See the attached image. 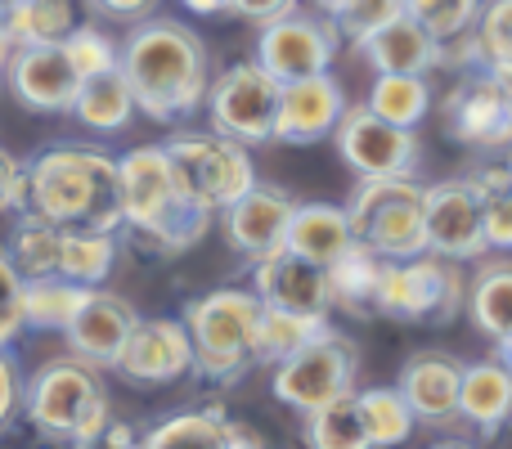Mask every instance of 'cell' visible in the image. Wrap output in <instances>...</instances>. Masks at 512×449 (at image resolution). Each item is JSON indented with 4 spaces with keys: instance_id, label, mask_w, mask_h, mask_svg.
Instances as JSON below:
<instances>
[{
    "instance_id": "obj_1",
    "label": "cell",
    "mask_w": 512,
    "mask_h": 449,
    "mask_svg": "<svg viewBox=\"0 0 512 449\" xmlns=\"http://www.w3.org/2000/svg\"><path fill=\"white\" fill-rule=\"evenodd\" d=\"M122 72L131 81L135 108L162 126L189 117L212 90L203 41L176 18H140L122 45Z\"/></svg>"
},
{
    "instance_id": "obj_2",
    "label": "cell",
    "mask_w": 512,
    "mask_h": 449,
    "mask_svg": "<svg viewBox=\"0 0 512 449\" xmlns=\"http://www.w3.org/2000/svg\"><path fill=\"white\" fill-rule=\"evenodd\" d=\"M27 207L59 229H108L122 221V171L95 149H45L27 162Z\"/></svg>"
},
{
    "instance_id": "obj_3",
    "label": "cell",
    "mask_w": 512,
    "mask_h": 449,
    "mask_svg": "<svg viewBox=\"0 0 512 449\" xmlns=\"http://www.w3.org/2000/svg\"><path fill=\"white\" fill-rule=\"evenodd\" d=\"M122 221L144 234L158 252H185L212 225V212L180 198L167 149H131L122 162Z\"/></svg>"
},
{
    "instance_id": "obj_4",
    "label": "cell",
    "mask_w": 512,
    "mask_h": 449,
    "mask_svg": "<svg viewBox=\"0 0 512 449\" xmlns=\"http://www.w3.org/2000/svg\"><path fill=\"white\" fill-rule=\"evenodd\" d=\"M23 414L45 441L63 445H99L113 423L108 391L86 360H54L23 387Z\"/></svg>"
},
{
    "instance_id": "obj_5",
    "label": "cell",
    "mask_w": 512,
    "mask_h": 449,
    "mask_svg": "<svg viewBox=\"0 0 512 449\" xmlns=\"http://www.w3.org/2000/svg\"><path fill=\"white\" fill-rule=\"evenodd\" d=\"M265 301L243 288H221L185 306V328L194 337V373L207 382H239L256 364V324Z\"/></svg>"
},
{
    "instance_id": "obj_6",
    "label": "cell",
    "mask_w": 512,
    "mask_h": 449,
    "mask_svg": "<svg viewBox=\"0 0 512 449\" xmlns=\"http://www.w3.org/2000/svg\"><path fill=\"white\" fill-rule=\"evenodd\" d=\"M346 216H351V234L382 261H409L427 252V189L414 176L360 180Z\"/></svg>"
},
{
    "instance_id": "obj_7",
    "label": "cell",
    "mask_w": 512,
    "mask_h": 449,
    "mask_svg": "<svg viewBox=\"0 0 512 449\" xmlns=\"http://www.w3.org/2000/svg\"><path fill=\"white\" fill-rule=\"evenodd\" d=\"M171 162V176H176L180 198H189L203 212H225L230 203H239L243 194L256 185V167L248 158V144L230 140V135H203L189 131L176 140L162 144Z\"/></svg>"
},
{
    "instance_id": "obj_8",
    "label": "cell",
    "mask_w": 512,
    "mask_h": 449,
    "mask_svg": "<svg viewBox=\"0 0 512 449\" xmlns=\"http://www.w3.org/2000/svg\"><path fill=\"white\" fill-rule=\"evenodd\" d=\"M463 306V279L454 265L436 252L409 256V261L382 265L378 292H373V310L400 324H450Z\"/></svg>"
},
{
    "instance_id": "obj_9",
    "label": "cell",
    "mask_w": 512,
    "mask_h": 449,
    "mask_svg": "<svg viewBox=\"0 0 512 449\" xmlns=\"http://www.w3.org/2000/svg\"><path fill=\"white\" fill-rule=\"evenodd\" d=\"M283 104V81L261 63H234L207 90V113L221 135L239 144H270Z\"/></svg>"
},
{
    "instance_id": "obj_10",
    "label": "cell",
    "mask_w": 512,
    "mask_h": 449,
    "mask_svg": "<svg viewBox=\"0 0 512 449\" xmlns=\"http://www.w3.org/2000/svg\"><path fill=\"white\" fill-rule=\"evenodd\" d=\"M346 391H355V346L333 328L274 369V396L297 414H315Z\"/></svg>"
},
{
    "instance_id": "obj_11",
    "label": "cell",
    "mask_w": 512,
    "mask_h": 449,
    "mask_svg": "<svg viewBox=\"0 0 512 449\" xmlns=\"http://www.w3.org/2000/svg\"><path fill=\"white\" fill-rule=\"evenodd\" d=\"M337 153L360 180L378 176H414L418 171V135L414 126H396L378 117L369 104L346 108L333 131Z\"/></svg>"
},
{
    "instance_id": "obj_12",
    "label": "cell",
    "mask_w": 512,
    "mask_h": 449,
    "mask_svg": "<svg viewBox=\"0 0 512 449\" xmlns=\"http://www.w3.org/2000/svg\"><path fill=\"white\" fill-rule=\"evenodd\" d=\"M337 32L333 18H310V14H288L261 23V36H256V63L270 68L279 81H297V77H315V72H328L337 54Z\"/></svg>"
},
{
    "instance_id": "obj_13",
    "label": "cell",
    "mask_w": 512,
    "mask_h": 449,
    "mask_svg": "<svg viewBox=\"0 0 512 449\" xmlns=\"http://www.w3.org/2000/svg\"><path fill=\"white\" fill-rule=\"evenodd\" d=\"M5 86L27 113H72L81 72L59 45H18L5 59Z\"/></svg>"
},
{
    "instance_id": "obj_14",
    "label": "cell",
    "mask_w": 512,
    "mask_h": 449,
    "mask_svg": "<svg viewBox=\"0 0 512 449\" xmlns=\"http://www.w3.org/2000/svg\"><path fill=\"white\" fill-rule=\"evenodd\" d=\"M117 378L135 387H167L194 373V337L185 319H140L113 364Z\"/></svg>"
},
{
    "instance_id": "obj_15",
    "label": "cell",
    "mask_w": 512,
    "mask_h": 449,
    "mask_svg": "<svg viewBox=\"0 0 512 449\" xmlns=\"http://www.w3.org/2000/svg\"><path fill=\"white\" fill-rule=\"evenodd\" d=\"M427 252L445 261H472L490 252L486 216L472 180H445L427 189Z\"/></svg>"
},
{
    "instance_id": "obj_16",
    "label": "cell",
    "mask_w": 512,
    "mask_h": 449,
    "mask_svg": "<svg viewBox=\"0 0 512 449\" xmlns=\"http://www.w3.org/2000/svg\"><path fill=\"white\" fill-rule=\"evenodd\" d=\"M252 292L265 306L301 310V315H328V306H333L328 265L310 261L292 247H279V252L252 261Z\"/></svg>"
},
{
    "instance_id": "obj_17",
    "label": "cell",
    "mask_w": 512,
    "mask_h": 449,
    "mask_svg": "<svg viewBox=\"0 0 512 449\" xmlns=\"http://www.w3.org/2000/svg\"><path fill=\"white\" fill-rule=\"evenodd\" d=\"M135 324H140V315H135L131 301L117 297V292L90 288L86 301H81V310H77V319L68 324L63 337H68V351L77 355V360L95 364V369H113Z\"/></svg>"
},
{
    "instance_id": "obj_18",
    "label": "cell",
    "mask_w": 512,
    "mask_h": 449,
    "mask_svg": "<svg viewBox=\"0 0 512 449\" xmlns=\"http://www.w3.org/2000/svg\"><path fill=\"white\" fill-rule=\"evenodd\" d=\"M292 203L283 189H270V185H252L239 203L225 207V238L239 256L248 261H261V256L279 252L288 247V225H292Z\"/></svg>"
},
{
    "instance_id": "obj_19",
    "label": "cell",
    "mask_w": 512,
    "mask_h": 449,
    "mask_svg": "<svg viewBox=\"0 0 512 449\" xmlns=\"http://www.w3.org/2000/svg\"><path fill=\"white\" fill-rule=\"evenodd\" d=\"M342 113H346V95L328 72L283 81V104H279V122H274V140L279 144H315V140H324V135L337 131Z\"/></svg>"
},
{
    "instance_id": "obj_20",
    "label": "cell",
    "mask_w": 512,
    "mask_h": 449,
    "mask_svg": "<svg viewBox=\"0 0 512 449\" xmlns=\"http://www.w3.org/2000/svg\"><path fill=\"white\" fill-rule=\"evenodd\" d=\"M445 122H450L454 140L468 144V149H508L512 117H508L504 86H499L495 72L454 90L450 104H445Z\"/></svg>"
},
{
    "instance_id": "obj_21",
    "label": "cell",
    "mask_w": 512,
    "mask_h": 449,
    "mask_svg": "<svg viewBox=\"0 0 512 449\" xmlns=\"http://www.w3.org/2000/svg\"><path fill=\"white\" fill-rule=\"evenodd\" d=\"M459 382H463V364L450 355L423 351L400 369V396L414 409L418 423H454L459 418Z\"/></svg>"
},
{
    "instance_id": "obj_22",
    "label": "cell",
    "mask_w": 512,
    "mask_h": 449,
    "mask_svg": "<svg viewBox=\"0 0 512 449\" xmlns=\"http://www.w3.org/2000/svg\"><path fill=\"white\" fill-rule=\"evenodd\" d=\"M355 50L369 59L373 72H432L441 63V41L427 32L418 18L400 14L387 27H378L373 36H364Z\"/></svg>"
},
{
    "instance_id": "obj_23",
    "label": "cell",
    "mask_w": 512,
    "mask_h": 449,
    "mask_svg": "<svg viewBox=\"0 0 512 449\" xmlns=\"http://www.w3.org/2000/svg\"><path fill=\"white\" fill-rule=\"evenodd\" d=\"M459 418L472 423L481 436H495L512 418V369L504 360L463 364L459 382Z\"/></svg>"
},
{
    "instance_id": "obj_24",
    "label": "cell",
    "mask_w": 512,
    "mask_h": 449,
    "mask_svg": "<svg viewBox=\"0 0 512 449\" xmlns=\"http://www.w3.org/2000/svg\"><path fill=\"white\" fill-rule=\"evenodd\" d=\"M355 243L351 234V216L346 207H333V203H297L292 212V225H288V247L319 265H333L346 247Z\"/></svg>"
},
{
    "instance_id": "obj_25",
    "label": "cell",
    "mask_w": 512,
    "mask_h": 449,
    "mask_svg": "<svg viewBox=\"0 0 512 449\" xmlns=\"http://www.w3.org/2000/svg\"><path fill=\"white\" fill-rule=\"evenodd\" d=\"M72 113H77V122L90 126V131H122L135 113V95H131V81H126L122 63L81 77Z\"/></svg>"
},
{
    "instance_id": "obj_26",
    "label": "cell",
    "mask_w": 512,
    "mask_h": 449,
    "mask_svg": "<svg viewBox=\"0 0 512 449\" xmlns=\"http://www.w3.org/2000/svg\"><path fill=\"white\" fill-rule=\"evenodd\" d=\"M5 41L18 45H59L77 27V5L72 0H5Z\"/></svg>"
},
{
    "instance_id": "obj_27",
    "label": "cell",
    "mask_w": 512,
    "mask_h": 449,
    "mask_svg": "<svg viewBox=\"0 0 512 449\" xmlns=\"http://www.w3.org/2000/svg\"><path fill=\"white\" fill-rule=\"evenodd\" d=\"M86 283L63 279V274H45V279L23 283V319L36 333H68V324L77 319L81 301H86Z\"/></svg>"
},
{
    "instance_id": "obj_28",
    "label": "cell",
    "mask_w": 512,
    "mask_h": 449,
    "mask_svg": "<svg viewBox=\"0 0 512 449\" xmlns=\"http://www.w3.org/2000/svg\"><path fill=\"white\" fill-rule=\"evenodd\" d=\"M9 261L18 265L23 279H45V274H59V252H63V229L50 225L45 216H36L32 207H23V216L14 221L9 234Z\"/></svg>"
},
{
    "instance_id": "obj_29",
    "label": "cell",
    "mask_w": 512,
    "mask_h": 449,
    "mask_svg": "<svg viewBox=\"0 0 512 449\" xmlns=\"http://www.w3.org/2000/svg\"><path fill=\"white\" fill-rule=\"evenodd\" d=\"M324 328H328L324 315L261 306V324H256V364H283L288 355H297L301 346L315 342Z\"/></svg>"
},
{
    "instance_id": "obj_30",
    "label": "cell",
    "mask_w": 512,
    "mask_h": 449,
    "mask_svg": "<svg viewBox=\"0 0 512 449\" xmlns=\"http://www.w3.org/2000/svg\"><path fill=\"white\" fill-rule=\"evenodd\" d=\"M301 436H306V445H315V449H369V427H364L360 391H346V396L328 400L324 409L306 414Z\"/></svg>"
},
{
    "instance_id": "obj_31",
    "label": "cell",
    "mask_w": 512,
    "mask_h": 449,
    "mask_svg": "<svg viewBox=\"0 0 512 449\" xmlns=\"http://www.w3.org/2000/svg\"><path fill=\"white\" fill-rule=\"evenodd\" d=\"M369 108L396 126H418L432 108V86L423 72H378L369 90Z\"/></svg>"
},
{
    "instance_id": "obj_32",
    "label": "cell",
    "mask_w": 512,
    "mask_h": 449,
    "mask_svg": "<svg viewBox=\"0 0 512 449\" xmlns=\"http://www.w3.org/2000/svg\"><path fill=\"white\" fill-rule=\"evenodd\" d=\"M468 310H472V324L486 337H495V342L512 337V261L486 265V270L472 279Z\"/></svg>"
},
{
    "instance_id": "obj_33",
    "label": "cell",
    "mask_w": 512,
    "mask_h": 449,
    "mask_svg": "<svg viewBox=\"0 0 512 449\" xmlns=\"http://www.w3.org/2000/svg\"><path fill=\"white\" fill-rule=\"evenodd\" d=\"M230 423L221 409H194V414H171L144 436L149 449H230Z\"/></svg>"
},
{
    "instance_id": "obj_34",
    "label": "cell",
    "mask_w": 512,
    "mask_h": 449,
    "mask_svg": "<svg viewBox=\"0 0 512 449\" xmlns=\"http://www.w3.org/2000/svg\"><path fill=\"white\" fill-rule=\"evenodd\" d=\"M113 261H117V243L108 229H63V252H59L63 279L99 288L113 274Z\"/></svg>"
},
{
    "instance_id": "obj_35",
    "label": "cell",
    "mask_w": 512,
    "mask_h": 449,
    "mask_svg": "<svg viewBox=\"0 0 512 449\" xmlns=\"http://www.w3.org/2000/svg\"><path fill=\"white\" fill-rule=\"evenodd\" d=\"M382 256L373 247H364L355 238L333 265H328V283H333V301L342 306H373V292H378V279H382Z\"/></svg>"
},
{
    "instance_id": "obj_36",
    "label": "cell",
    "mask_w": 512,
    "mask_h": 449,
    "mask_svg": "<svg viewBox=\"0 0 512 449\" xmlns=\"http://www.w3.org/2000/svg\"><path fill=\"white\" fill-rule=\"evenodd\" d=\"M360 405H364V427H369V449H387V445L409 441L418 418H414V409L405 405L400 391H391V387L360 391Z\"/></svg>"
},
{
    "instance_id": "obj_37",
    "label": "cell",
    "mask_w": 512,
    "mask_h": 449,
    "mask_svg": "<svg viewBox=\"0 0 512 449\" xmlns=\"http://www.w3.org/2000/svg\"><path fill=\"white\" fill-rule=\"evenodd\" d=\"M472 36L481 50V68L495 77H512V0H486Z\"/></svg>"
},
{
    "instance_id": "obj_38",
    "label": "cell",
    "mask_w": 512,
    "mask_h": 449,
    "mask_svg": "<svg viewBox=\"0 0 512 449\" xmlns=\"http://www.w3.org/2000/svg\"><path fill=\"white\" fill-rule=\"evenodd\" d=\"M472 189L481 198V216H486L490 247H512V171L486 167L472 176Z\"/></svg>"
},
{
    "instance_id": "obj_39",
    "label": "cell",
    "mask_w": 512,
    "mask_h": 449,
    "mask_svg": "<svg viewBox=\"0 0 512 449\" xmlns=\"http://www.w3.org/2000/svg\"><path fill=\"white\" fill-rule=\"evenodd\" d=\"M405 14L418 18L436 41H454V36L472 32L481 14V0H405Z\"/></svg>"
},
{
    "instance_id": "obj_40",
    "label": "cell",
    "mask_w": 512,
    "mask_h": 449,
    "mask_svg": "<svg viewBox=\"0 0 512 449\" xmlns=\"http://www.w3.org/2000/svg\"><path fill=\"white\" fill-rule=\"evenodd\" d=\"M400 14H405V0H351L333 23H337V32H342L346 41L360 45L364 36H373L378 27H387L391 18H400Z\"/></svg>"
},
{
    "instance_id": "obj_41",
    "label": "cell",
    "mask_w": 512,
    "mask_h": 449,
    "mask_svg": "<svg viewBox=\"0 0 512 449\" xmlns=\"http://www.w3.org/2000/svg\"><path fill=\"white\" fill-rule=\"evenodd\" d=\"M23 274H18V265L9 261V252H0V351H9V346L18 342V333L27 328L23 319Z\"/></svg>"
},
{
    "instance_id": "obj_42",
    "label": "cell",
    "mask_w": 512,
    "mask_h": 449,
    "mask_svg": "<svg viewBox=\"0 0 512 449\" xmlns=\"http://www.w3.org/2000/svg\"><path fill=\"white\" fill-rule=\"evenodd\" d=\"M63 50H68V59L77 63L81 77H90V72H104V68H113V63H122L117 45L108 41L104 32H95V27H72L68 41H63Z\"/></svg>"
},
{
    "instance_id": "obj_43",
    "label": "cell",
    "mask_w": 512,
    "mask_h": 449,
    "mask_svg": "<svg viewBox=\"0 0 512 449\" xmlns=\"http://www.w3.org/2000/svg\"><path fill=\"white\" fill-rule=\"evenodd\" d=\"M23 212L27 207V167L14 153L0 149V212Z\"/></svg>"
},
{
    "instance_id": "obj_44",
    "label": "cell",
    "mask_w": 512,
    "mask_h": 449,
    "mask_svg": "<svg viewBox=\"0 0 512 449\" xmlns=\"http://www.w3.org/2000/svg\"><path fill=\"white\" fill-rule=\"evenodd\" d=\"M90 5H95L99 14H108V18H126V23H140V18H149L153 9L162 5V0H90Z\"/></svg>"
},
{
    "instance_id": "obj_45",
    "label": "cell",
    "mask_w": 512,
    "mask_h": 449,
    "mask_svg": "<svg viewBox=\"0 0 512 449\" xmlns=\"http://www.w3.org/2000/svg\"><path fill=\"white\" fill-rule=\"evenodd\" d=\"M18 396H23V387H18V369H14V360L0 351V427L9 423V414H14Z\"/></svg>"
},
{
    "instance_id": "obj_46",
    "label": "cell",
    "mask_w": 512,
    "mask_h": 449,
    "mask_svg": "<svg viewBox=\"0 0 512 449\" xmlns=\"http://www.w3.org/2000/svg\"><path fill=\"white\" fill-rule=\"evenodd\" d=\"M288 9H297V0H234V14L248 18V23H270Z\"/></svg>"
},
{
    "instance_id": "obj_47",
    "label": "cell",
    "mask_w": 512,
    "mask_h": 449,
    "mask_svg": "<svg viewBox=\"0 0 512 449\" xmlns=\"http://www.w3.org/2000/svg\"><path fill=\"white\" fill-rule=\"evenodd\" d=\"M180 5L194 9V14H203V18H212V14H230L234 0H180Z\"/></svg>"
},
{
    "instance_id": "obj_48",
    "label": "cell",
    "mask_w": 512,
    "mask_h": 449,
    "mask_svg": "<svg viewBox=\"0 0 512 449\" xmlns=\"http://www.w3.org/2000/svg\"><path fill=\"white\" fill-rule=\"evenodd\" d=\"M131 441H135V436L126 432L122 423H108V432H104V445H131Z\"/></svg>"
},
{
    "instance_id": "obj_49",
    "label": "cell",
    "mask_w": 512,
    "mask_h": 449,
    "mask_svg": "<svg viewBox=\"0 0 512 449\" xmlns=\"http://www.w3.org/2000/svg\"><path fill=\"white\" fill-rule=\"evenodd\" d=\"M346 5H351V0H319V9H324L328 18H337V14H342V9H346Z\"/></svg>"
},
{
    "instance_id": "obj_50",
    "label": "cell",
    "mask_w": 512,
    "mask_h": 449,
    "mask_svg": "<svg viewBox=\"0 0 512 449\" xmlns=\"http://www.w3.org/2000/svg\"><path fill=\"white\" fill-rule=\"evenodd\" d=\"M5 59H9V41H5V14H0V72H5Z\"/></svg>"
},
{
    "instance_id": "obj_51",
    "label": "cell",
    "mask_w": 512,
    "mask_h": 449,
    "mask_svg": "<svg viewBox=\"0 0 512 449\" xmlns=\"http://www.w3.org/2000/svg\"><path fill=\"white\" fill-rule=\"evenodd\" d=\"M499 360H504L508 369H512V337H504V342H499Z\"/></svg>"
},
{
    "instance_id": "obj_52",
    "label": "cell",
    "mask_w": 512,
    "mask_h": 449,
    "mask_svg": "<svg viewBox=\"0 0 512 449\" xmlns=\"http://www.w3.org/2000/svg\"><path fill=\"white\" fill-rule=\"evenodd\" d=\"M499 86H504V104H508V117H512V77H499Z\"/></svg>"
},
{
    "instance_id": "obj_53",
    "label": "cell",
    "mask_w": 512,
    "mask_h": 449,
    "mask_svg": "<svg viewBox=\"0 0 512 449\" xmlns=\"http://www.w3.org/2000/svg\"><path fill=\"white\" fill-rule=\"evenodd\" d=\"M508 171H512V144H508Z\"/></svg>"
},
{
    "instance_id": "obj_54",
    "label": "cell",
    "mask_w": 512,
    "mask_h": 449,
    "mask_svg": "<svg viewBox=\"0 0 512 449\" xmlns=\"http://www.w3.org/2000/svg\"><path fill=\"white\" fill-rule=\"evenodd\" d=\"M0 5H5V0H0Z\"/></svg>"
}]
</instances>
